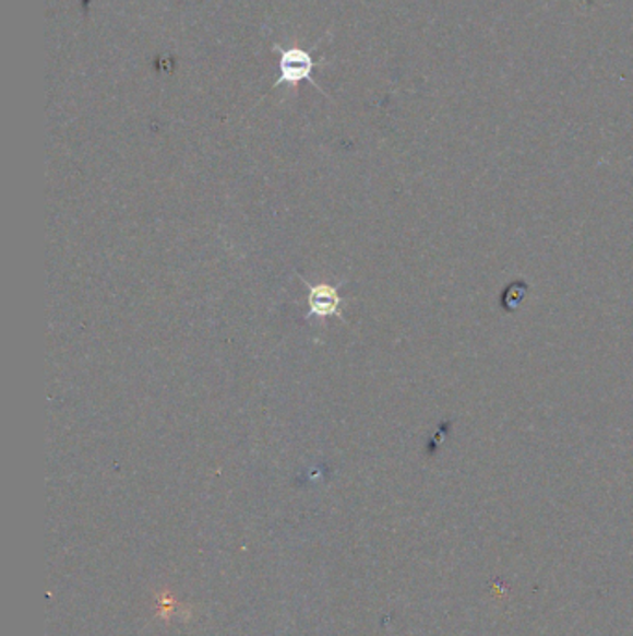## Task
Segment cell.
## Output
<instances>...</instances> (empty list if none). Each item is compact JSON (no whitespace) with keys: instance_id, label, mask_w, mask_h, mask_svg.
I'll return each mask as SVG.
<instances>
[{"instance_id":"obj_1","label":"cell","mask_w":633,"mask_h":636,"mask_svg":"<svg viewBox=\"0 0 633 636\" xmlns=\"http://www.w3.org/2000/svg\"><path fill=\"white\" fill-rule=\"evenodd\" d=\"M275 52H279V79L274 82L275 87H279L280 84H288V86H296L299 82H311L312 86L316 87L318 92H323L320 84H318L314 79H312V71L320 68V66H325V60H320L316 62L312 58L309 50L299 49V47H290V49H283L279 45H274Z\"/></svg>"},{"instance_id":"obj_2","label":"cell","mask_w":633,"mask_h":636,"mask_svg":"<svg viewBox=\"0 0 633 636\" xmlns=\"http://www.w3.org/2000/svg\"><path fill=\"white\" fill-rule=\"evenodd\" d=\"M304 281V280H303ZM304 285L309 287V313L304 315L307 318H318V320H325V318L342 317V298L338 293V287H331V285H311L309 281H304Z\"/></svg>"}]
</instances>
